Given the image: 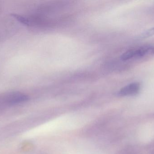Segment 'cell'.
<instances>
[{"label":"cell","mask_w":154,"mask_h":154,"mask_svg":"<svg viewBox=\"0 0 154 154\" xmlns=\"http://www.w3.org/2000/svg\"><path fill=\"white\" fill-rule=\"evenodd\" d=\"M140 89V85L138 82L130 83L120 90L118 95L121 96H133L137 94Z\"/></svg>","instance_id":"6da1fadb"},{"label":"cell","mask_w":154,"mask_h":154,"mask_svg":"<svg viewBox=\"0 0 154 154\" xmlns=\"http://www.w3.org/2000/svg\"><path fill=\"white\" fill-rule=\"evenodd\" d=\"M135 49H131L127 51L121 55L120 58L123 61H127L130 59L135 58Z\"/></svg>","instance_id":"3957f363"},{"label":"cell","mask_w":154,"mask_h":154,"mask_svg":"<svg viewBox=\"0 0 154 154\" xmlns=\"http://www.w3.org/2000/svg\"><path fill=\"white\" fill-rule=\"evenodd\" d=\"M29 99V96L25 94L20 92H13L7 96L6 101L10 105H16L26 102Z\"/></svg>","instance_id":"7a4b0ae2"},{"label":"cell","mask_w":154,"mask_h":154,"mask_svg":"<svg viewBox=\"0 0 154 154\" xmlns=\"http://www.w3.org/2000/svg\"><path fill=\"white\" fill-rule=\"evenodd\" d=\"M12 15L15 18V19H17V20L19 21L20 22L22 23L23 24L26 25H29V20H28V19H27V18H24V17H23L22 16L18 15V14H12Z\"/></svg>","instance_id":"277c9868"},{"label":"cell","mask_w":154,"mask_h":154,"mask_svg":"<svg viewBox=\"0 0 154 154\" xmlns=\"http://www.w3.org/2000/svg\"><path fill=\"white\" fill-rule=\"evenodd\" d=\"M154 35V27L149 30H147L146 31L144 32L141 35V38H146L150 36Z\"/></svg>","instance_id":"5b68a950"}]
</instances>
